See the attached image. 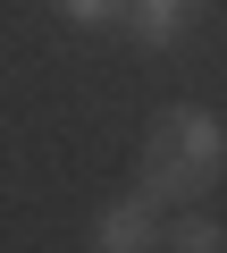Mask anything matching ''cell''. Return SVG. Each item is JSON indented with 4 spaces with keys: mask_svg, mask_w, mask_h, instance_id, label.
Masks as SVG:
<instances>
[{
    "mask_svg": "<svg viewBox=\"0 0 227 253\" xmlns=\"http://www.w3.org/2000/svg\"><path fill=\"white\" fill-rule=\"evenodd\" d=\"M160 253H227V228L210 211H185L177 228H160Z\"/></svg>",
    "mask_w": 227,
    "mask_h": 253,
    "instance_id": "cell-4",
    "label": "cell"
},
{
    "mask_svg": "<svg viewBox=\"0 0 227 253\" xmlns=\"http://www.w3.org/2000/svg\"><path fill=\"white\" fill-rule=\"evenodd\" d=\"M59 17H67V26H118L127 0H59Z\"/></svg>",
    "mask_w": 227,
    "mask_h": 253,
    "instance_id": "cell-5",
    "label": "cell"
},
{
    "mask_svg": "<svg viewBox=\"0 0 227 253\" xmlns=\"http://www.w3.org/2000/svg\"><path fill=\"white\" fill-rule=\"evenodd\" d=\"M202 17V0H127V17H118V34H135L143 51H168L185 26Z\"/></svg>",
    "mask_w": 227,
    "mask_h": 253,
    "instance_id": "cell-3",
    "label": "cell"
},
{
    "mask_svg": "<svg viewBox=\"0 0 227 253\" xmlns=\"http://www.w3.org/2000/svg\"><path fill=\"white\" fill-rule=\"evenodd\" d=\"M93 253H160V219H152V203H143V194L109 203V211L93 219Z\"/></svg>",
    "mask_w": 227,
    "mask_h": 253,
    "instance_id": "cell-2",
    "label": "cell"
},
{
    "mask_svg": "<svg viewBox=\"0 0 227 253\" xmlns=\"http://www.w3.org/2000/svg\"><path fill=\"white\" fill-rule=\"evenodd\" d=\"M219 169H227V135H219V118L185 101V110H160V118H152L135 194H143V203H194Z\"/></svg>",
    "mask_w": 227,
    "mask_h": 253,
    "instance_id": "cell-1",
    "label": "cell"
}]
</instances>
